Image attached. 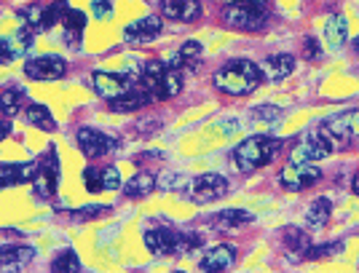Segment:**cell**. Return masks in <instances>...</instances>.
Wrapping results in <instances>:
<instances>
[{"label":"cell","instance_id":"cell-1","mask_svg":"<svg viewBox=\"0 0 359 273\" xmlns=\"http://www.w3.org/2000/svg\"><path fill=\"white\" fill-rule=\"evenodd\" d=\"M215 89L231 97H247L263 83V70L252 59H228L215 73Z\"/></svg>","mask_w":359,"mask_h":273},{"label":"cell","instance_id":"cell-2","mask_svg":"<svg viewBox=\"0 0 359 273\" xmlns=\"http://www.w3.org/2000/svg\"><path fill=\"white\" fill-rule=\"evenodd\" d=\"M182 70H180L175 59L172 62H148L145 70L140 73L137 86L148 94L153 102H161L169 97H177L182 91Z\"/></svg>","mask_w":359,"mask_h":273},{"label":"cell","instance_id":"cell-3","mask_svg":"<svg viewBox=\"0 0 359 273\" xmlns=\"http://www.w3.org/2000/svg\"><path fill=\"white\" fill-rule=\"evenodd\" d=\"M279 148H282V142L276 136H266V134L250 136V139H244V142H239L233 148V164H236L239 172L250 174L255 169L269 167L271 161L276 158Z\"/></svg>","mask_w":359,"mask_h":273},{"label":"cell","instance_id":"cell-4","mask_svg":"<svg viewBox=\"0 0 359 273\" xmlns=\"http://www.w3.org/2000/svg\"><path fill=\"white\" fill-rule=\"evenodd\" d=\"M223 24L231 30H244V32H257L269 24V8L266 3L257 0H233L223 6Z\"/></svg>","mask_w":359,"mask_h":273},{"label":"cell","instance_id":"cell-5","mask_svg":"<svg viewBox=\"0 0 359 273\" xmlns=\"http://www.w3.org/2000/svg\"><path fill=\"white\" fill-rule=\"evenodd\" d=\"M35 174H32V193L38 198H51L60 188V155L54 148L43 153L41 161H35Z\"/></svg>","mask_w":359,"mask_h":273},{"label":"cell","instance_id":"cell-6","mask_svg":"<svg viewBox=\"0 0 359 273\" xmlns=\"http://www.w3.org/2000/svg\"><path fill=\"white\" fill-rule=\"evenodd\" d=\"M322 180V169L314 161H290L282 172H279V182L290 193H300L306 188H311Z\"/></svg>","mask_w":359,"mask_h":273},{"label":"cell","instance_id":"cell-7","mask_svg":"<svg viewBox=\"0 0 359 273\" xmlns=\"http://www.w3.org/2000/svg\"><path fill=\"white\" fill-rule=\"evenodd\" d=\"M145 246L153 255L166 258V255H185V239L182 233L172 230V227H148L145 230Z\"/></svg>","mask_w":359,"mask_h":273},{"label":"cell","instance_id":"cell-8","mask_svg":"<svg viewBox=\"0 0 359 273\" xmlns=\"http://www.w3.org/2000/svg\"><path fill=\"white\" fill-rule=\"evenodd\" d=\"M188 190H191V198L196 204H212L228 193V180L223 174H201V177L191 180Z\"/></svg>","mask_w":359,"mask_h":273},{"label":"cell","instance_id":"cell-9","mask_svg":"<svg viewBox=\"0 0 359 273\" xmlns=\"http://www.w3.org/2000/svg\"><path fill=\"white\" fill-rule=\"evenodd\" d=\"M91 83H94V91L105 99H116L121 94L132 91L137 86V78H132L129 73H94L91 76Z\"/></svg>","mask_w":359,"mask_h":273},{"label":"cell","instance_id":"cell-10","mask_svg":"<svg viewBox=\"0 0 359 273\" xmlns=\"http://www.w3.org/2000/svg\"><path fill=\"white\" fill-rule=\"evenodd\" d=\"M161 27H164L161 16L148 14V16H142V19H137V22H132V24H126V27H123V41H126V43H132V46L153 43V41L161 35Z\"/></svg>","mask_w":359,"mask_h":273},{"label":"cell","instance_id":"cell-11","mask_svg":"<svg viewBox=\"0 0 359 273\" xmlns=\"http://www.w3.org/2000/svg\"><path fill=\"white\" fill-rule=\"evenodd\" d=\"M78 148H81V153L86 155V158H102V155H107L110 150H116L118 148V142L113 139V136L102 134L100 129H91V126H86V129H81L78 132Z\"/></svg>","mask_w":359,"mask_h":273},{"label":"cell","instance_id":"cell-12","mask_svg":"<svg viewBox=\"0 0 359 273\" xmlns=\"http://www.w3.org/2000/svg\"><path fill=\"white\" fill-rule=\"evenodd\" d=\"M322 134L330 139H359V110H346L341 115H332L322 121Z\"/></svg>","mask_w":359,"mask_h":273},{"label":"cell","instance_id":"cell-13","mask_svg":"<svg viewBox=\"0 0 359 273\" xmlns=\"http://www.w3.org/2000/svg\"><path fill=\"white\" fill-rule=\"evenodd\" d=\"M67 73V62L62 57H35L25 64V76L32 80H57Z\"/></svg>","mask_w":359,"mask_h":273},{"label":"cell","instance_id":"cell-14","mask_svg":"<svg viewBox=\"0 0 359 273\" xmlns=\"http://www.w3.org/2000/svg\"><path fill=\"white\" fill-rule=\"evenodd\" d=\"M332 153V139L327 134H311L292 148V161H322Z\"/></svg>","mask_w":359,"mask_h":273},{"label":"cell","instance_id":"cell-15","mask_svg":"<svg viewBox=\"0 0 359 273\" xmlns=\"http://www.w3.org/2000/svg\"><path fill=\"white\" fill-rule=\"evenodd\" d=\"M201 271L207 273H220V271H231L233 265H236V246H231V244H217V246H212L207 249L204 255H201Z\"/></svg>","mask_w":359,"mask_h":273},{"label":"cell","instance_id":"cell-16","mask_svg":"<svg viewBox=\"0 0 359 273\" xmlns=\"http://www.w3.org/2000/svg\"><path fill=\"white\" fill-rule=\"evenodd\" d=\"M32 41H35V32H32L30 27H22V30L11 32V35H6V38L0 41V54L8 62H14L30 51Z\"/></svg>","mask_w":359,"mask_h":273},{"label":"cell","instance_id":"cell-17","mask_svg":"<svg viewBox=\"0 0 359 273\" xmlns=\"http://www.w3.org/2000/svg\"><path fill=\"white\" fill-rule=\"evenodd\" d=\"M282 244H285V252L292 260H309V249H311L309 230H303L298 225H287L282 230Z\"/></svg>","mask_w":359,"mask_h":273},{"label":"cell","instance_id":"cell-18","mask_svg":"<svg viewBox=\"0 0 359 273\" xmlns=\"http://www.w3.org/2000/svg\"><path fill=\"white\" fill-rule=\"evenodd\" d=\"M161 14L175 19V22H185L191 24L198 16L204 14L201 3L198 0H161Z\"/></svg>","mask_w":359,"mask_h":273},{"label":"cell","instance_id":"cell-19","mask_svg":"<svg viewBox=\"0 0 359 273\" xmlns=\"http://www.w3.org/2000/svg\"><path fill=\"white\" fill-rule=\"evenodd\" d=\"M35 258L32 246H0V273L3 271H25Z\"/></svg>","mask_w":359,"mask_h":273},{"label":"cell","instance_id":"cell-20","mask_svg":"<svg viewBox=\"0 0 359 273\" xmlns=\"http://www.w3.org/2000/svg\"><path fill=\"white\" fill-rule=\"evenodd\" d=\"M252 220H255V214L247 212V209H220V212H215L207 217V223H210L215 230H233V227L250 225Z\"/></svg>","mask_w":359,"mask_h":273},{"label":"cell","instance_id":"cell-21","mask_svg":"<svg viewBox=\"0 0 359 273\" xmlns=\"http://www.w3.org/2000/svg\"><path fill=\"white\" fill-rule=\"evenodd\" d=\"M38 164H0V190H8L14 185L32 180Z\"/></svg>","mask_w":359,"mask_h":273},{"label":"cell","instance_id":"cell-22","mask_svg":"<svg viewBox=\"0 0 359 273\" xmlns=\"http://www.w3.org/2000/svg\"><path fill=\"white\" fill-rule=\"evenodd\" d=\"M150 102H153V99H150L140 86H135L132 91H126V94H121V97H116V99H107L110 110H116V113H135V110L150 105Z\"/></svg>","mask_w":359,"mask_h":273},{"label":"cell","instance_id":"cell-23","mask_svg":"<svg viewBox=\"0 0 359 273\" xmlns=\"http://www.w3.org/2000/svg\"><path fill=\"white\" fill-rule=\"evenodd\" d=\"M260 70H263V78H269V80H282L295 70V57L292 54H273L263 62Z\"/></svg>","mask_w":359,"mask_h":273},{"label":"cell","instance_id":"cell-24","mask_svg":"<svg viewBox=\"0 0 359 273\" xmlns=\"http://www.w3.org/2000/svg\"><path fill=\"white\" fill-rule=\"evenodd\" d=\"M121 190H123V196H126V198L150 196V193L156 190V174H150V172H137L135 177L126 182Z\"/></svg>","mask_w":359,"mask_h":273},{"label":"cell","instance_id":"cell-25","mask_svg":"<svg viewBox=\"0 0 359 273\" xmlns=\"http://www.w3.org/2000/svg\"><path fill=\"white\" fill-rule=\"evenodd\" d=\"M325 41L330 48H341L348 41V19L344 14H332L325 24Z\"/></svg>","mask_w":359,"mask_h":273},{"label":"cell","instance_id":"cell-26","mask_svg":"<svg viewBox=\"0 0 359 273\" xmlns=\"http://www.w3.org/2000/svg\"><path fill=\"white\" fill-rule=\"evenodd\" d=\"M330 214H332V201L330 198H316L314 204L309 206V212H306L309 230H322L330 223Z\"/></svg>","mask_w":359,"mask_h":273},{"label":"cell","instance_id":"cell-27","mask_svg":"<svg viewBox=\"0 0 359 273\" xmlns=\"http://www.w3.org/2000/svg\"><path fill=\"white\" fill-rule=\"evenodd\" d=\"M25 91L19 89V86H3L0 89V113L6 115V118H14L16 113L25 107Z\"/></svg>","mask_w":359,"mask_h":273},{"label":"cell","instance_id":"cell-28","mask_svg":"<svg viewBox=\"0 0 359 273\" xmlns=\"http://www.w3.org/2000/svg\"><path fill=\"white\" fill-rule=\"evenodd\" d=\"M201 57H204V46L198 43V41H185V43L180 46V54L175 57V64H177L180 70H196Z\"/></svg>","mask_w":359,"mask_h":273},{"label":"cell","instance_id":"cell-29","mask_svg":"<svg viewBox=\"0 0 359 273\" xmlns=\"http://www.w3.org/2000/svg\"><path fill=\"white\" fill-rule=\"evenodd\" d=\"M25 118H27L30 126L41 129V132H54L57 129V121H54L51 110L46 105H27L25 107Z\"/></svg>","mask_w":359,"mask_h":273},{"label":"cell","instance_id":"cell-30","mask_svg":"<svg viewBox=\"0 0 359 273\" xmlns=\"http://www.w3.org/2000/svg\"><path fill=\"white\" fill-rule=\"evenodd\" d=\"M62 24H65V35H70V38H67V46H78L81 32L86 27V14L78 11V8H70V11L65 14V19H62Z\"/></svg>","mask_w":359,"mask_h":273},{"label":"cell","instance_id":"cell-31","mask_svg":"<svg viewBox=\"0 0 359 273\" xmlns=\"http://www.w3.org/2000/svg\"><path fill=\"white\" fill-rule=\"evenodd\" d=\"M51 271L57 273H67V271H81V260L73 249H62L57 258L51 260Z\"/></svg>","mask_w":359,"mask_h":273},{"label":"cell","instance_id":"cell-32","mask_svg":"<svg viewBox=\"0 0 359 273\" xmlns=\"http://www.w3.org/2000/svg\"><path fill=\"white\" fill-rule=\"evenodd\" d=\"M25 27H30L32 32L35 30H43V19H46V8L43 6H30V8H22L19 11Z\"/></svg>","mask_w":359,"mask_h":273},{"label":"cell","instance_id":"cell-33","mask_svg":"<svg viewBox=\"0 0 359 273\" xmlns=\"http://www.w3.org/2000/svg\"><path fill=\"white\" fill-rule=\"evenodd\" d=\"M70 11V6L65 3V0H57V3H51V6H46V19H43V30L48 27H54V24H60L65 14Z\"/></svg>","mask_w":359,"mask_h":273},{"label":"cell","instance_id":"cell-34","mask_svg":"<svg viewBox=\"0 0 359 273\" xmlns=\"http://www.w3.org/2000/svg\"><path fill=\"white\" fill-rule=\"evenodd\" d=\"M83 185H86L89 193H102L105 190V185H102V169H94V167L83 169Z\"/></svg>","mask_w":359,"mask_h":273},{"label":"cell","instance_id":"cell-35","mask_svg":"<svg viewBox=\"0 0 359 273\" xmlns=\"http://www.w3.org/2000/svg\"><path fill=\"white\" fill-rule=\"evenodd\" d=\"M252 118H255V121H263V123H276L279 118H282V107H273V105L255 107Z\"/></svg>","mask_w":359,"mask_h":273},{"label":"cell","instance_id":"cell-36","mask_svg":"<svg viewBox=\"0 0 359 273\" xmlns=\"http://www.w3.org/2000/svg\"><path fill=\"white\" fill-rule=\"evenodd\" d=\"M182 182H188L185 174H177V172H172V174H161L158 180H156V188L161 185L164 190H180V188H188V185H182Z\"/></svg>","mask_w":359,"mask_h":273},{"label":"cell","instance_id":"cell-37","mask_svg":"<svg viewBox=\"0 0 359 273\" xmlns=\"http://www.w3.org/2000/svg\"><path fill=\"white\" fill-rule=\"evenodd\" d=\"M102 185L105 190H121L123 182H121V172L116 167H105L102 169Z\"/></svg>","mask_w":359,"mask_h":273},{"label":"cell","instance_id":"cell-38","mask_svg":"<svg viewBox=\"0 0 359 273\" xmlns=\"http://www.w3.org/2000/svg\"><path fill=\"white\" fill-rule=\"evenodd\" d=\"M91 14H94V19H100V22H107L113 16L110 0H91Z\"/></svg>","mask_w":359,"mask_h":273},{"label":"cell","instance_id":"cell-39","mask_svg":"<svg viewBox=\"0 0 359 273\" xmlns=\"http://www.w3.org/2000/svg\"><path fill=\"white\" fill-rule=\"evenodd\" d=\"M107 206H89V209H81V212H70L73 220H94V217H105Z\"/></svg>","mask_w":359,"mask_h":273},{"label":"cell","instance_id":"cell-40","mask_svg":"<svg viewBox=\"0 0 359 273\" xmlns=\"http://www.w3.org/2000/svg\"><path fill=\"white\" fill-rule=\"evenodd\" d=\"M303 48H306V57H309V59H319V57H322V51H319V46H316L314 38H306Z\"/></svg>","mask_w":359,"mask_h":273},{"label":"cell","instance_id":"cell-41","mask_svg":"<svg viewBox=\"0 0 359 273\" xmlns=\"http://www.w3.org/2000/svg\"><path fill=\"white\" fill-rule=\"evenodd\" d=\"M8 134H11V121L3 115V118H0V142H3V139H6Z\"/></svg>","mask_w":359,"mask_h":273},{"label":"cell","instance_id":"cell-42","mask_svg":"<svg viewBox=\"0 0 359 273\" xmlns=\"http://www.w3.org/2000/svg\"><path fill=\"white\" fill-rule=\"evenodd\" d=\"M351 190H354V196H359V172L351 177Z\"/></svg>","mask_w":359,"mask_h":273},{"label":"cell","instance_id":"cell-43","mask_svg":"<svg viewBox=\"0 0 359 273\" xmlns=\"http://www.w3.org/2000/svg\"><path fill=\"white\" fill-rule=\"evenodd\" d=\"M0 64H8V59H6V57H3V54H0Z\"/></svg>","mask_w":359,"mask_h":273},{"label":"cell","instance_id":"cell-44","mask_svg":"<svg viewBox=\"0 0 359 273\" xmlns=\"http://www.w3.org/2000/svg\"><path fill=\"white\" fill-rule=\"evenodd\" d=\"M354 48H357V51H359V38H357V41H354Z\"/></svg>","mask_w":359,"mask_h":273},{"label":"cell","instance_id":"cell-45","mask_svg":"<svg viewBox=\"0 0 359 273\" xmlns=\"http://www.w3.org/2000/svg\"><path fill=\"white\" fill-rule=\"evenodd\" d=\"M257 3H266V0H257Z\"/></svg>","mask_w":359,"mask_h":273}]
</instances>
